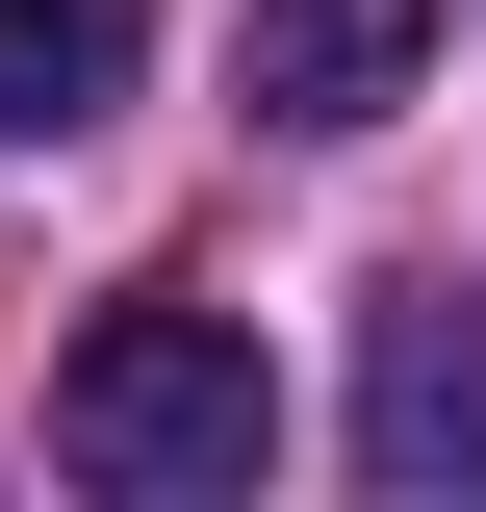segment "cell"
<instances>
[{"instance_id":"1","label":"cell","mask_w":486,"mask_h":512,"mask_svg":"<svg viewBox=\"0 0 486 512\" xmlns=\"http://www.w3.org/2000/svg\"><path fill=\"white\" fill-rule=\"evenodd\" d=\"M52 461L128 512H256V461H282V359H256V308H103L52 359Z\"/></svg>"},{"instance_id":"2","label":"cell","mask_w":486,"mask_h":512,"mask_svg":"<svg viewBox=\"0 0 486 512\" xmlns=\"http://www.w3.org/2000/svg\"><path fill=\"white\" fill-rule=\"evenodd\" d=\"M435 52V0H231V103L256 128H384Z\"/></svg>"},{"instance_id":"3","label":"cell","mask_w":486,"mask_h":512,"mask_svg":"<svg viewBox=\"0 0 486 512\" xmlns=\"http://www.w3.org/2000/svg\"><path fill=\"white\" fill-rule=\"evenodd\" d=\"M359 461H384V487H486V308H461V282H410V308H384Z\"/></svg>"},{"instance_id":"4","label":"cell","mask_w":486,"mask_h":512,"mask_svg":"<svg viewBox=\"0 0 486 512\" xmlns=\"http://www.w3.org/2000/svg\"><path fill=\"white\" fill-rule=\"evenodd\" d=\"M128 52H154V0H0V128H103Z\"/></svg>"}]
</instances>
